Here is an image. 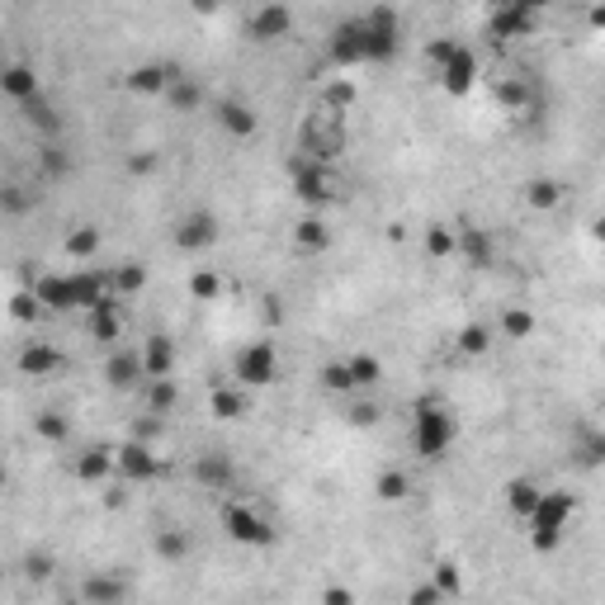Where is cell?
<instances>
[{
    "instance_id": "5bb4252c",
    "label": "cell",
    "mask_w": 605,
    "mask_h": 605,
    "mask_svg": "<svg viewBox=\"0 0 605 605\" xmlns=\"http://www.w3.org/2000/svg\"><path fill=\"white\" fill-rule=\"evenodd\" d=\"M492 33L497 39H525L529 29H535V10L529 5H502V10H492Z\"/></svg>"
},
{
    "instance_id": "8992f818",
    "label": "cell",
    "mask_w": 605,
    "mask_h": 605,
    "mask_svg": "<svg viewBox=\"0 0 605 605\" xmlns=\"http://www.w3.org/2000/svg\"><path fill=\"white\" fill-rule=\"evenodd\" d=\"M223 529H227V539L251 544V548H265V544L274 539L270 520H265V516H255V511H251V506H242V502L223 506Z\"/></svg>"
},
{
    "instance_id": "60d3db41",
    "label": "cell",
    "mask_w": 605,
    "mask_h": 605,
    "mask_svg": "<svg viewBox=\"0 0 605 605\" xmlns=\"http://www.w3.org/2000/svg\"><path fill=\"white\" fill-rule=\"evenodd\" d=\"M95 251H100V232L95 227H76L67 236V255H76V261H90Z\"/></svg>"
},
{
    "instance_id": "484cf974",
    "label": "cell",
    "mask_w": 605,
    "mask_h": 605,
    "mask_svg": "<svg viewBox=\"0 0 605 605\" xmlns=\"http://www.w3.org/2000/svg\"><path fill=\"white\" fill-rule=\"evenodd\" d=\"M90 336L95 341H109L114 345L119 336H123V317H119V298H109V303H100L95 313H90Z\"/></svg>"
},
{
    "instance_id": "7bdbcfd3",
    "label": "cell",
    "mask_w": 605,
    "mask_h": 605,
    "mask_svg": "<svg viewBox=\"0 0 605 605\" xmlns=\"http://www.w3.org/2000/svg\"><path fill=\"white\" fill-rule=\"evenodd\" d=\"M166 95H171V104H175V109H199V100H204V90H199L190 76H175Z\"/></svg>"
},
{
    "instance_id": "9f6ffc18",
    "label": "cell",
    "mask_w": 605,
    "mask_h": 605,
    "mask_svg": "<svg viewBox=\"0 0 605 605\" xmlns=\"http://www.w3.org/2000/svg\"><path fill=\"white\" fill-rule=\"evenodd\" d=\"M592 24H596V29H605V10H592Z\"/></svg>"
},
{
    "instance_id": "603a6c76",
    "label": "cell",
    "mask_w": 605,
    "mask_h": 605,
    "mask_svg": "<svg viewBox=\"0 0 605 605\" xmlns=\"http://www.w3.org/2000/svg\"><path fill=\"white\" fill-rule=\"evenodd\" d=\"M539 502H544V492H539V483H535V478H511V483H506V506L516 511L520 520L535 516V506H539Z\"/></svg>"
},
{
    "instance_id": "1f68e13d",
    "label": "cell",
    "mask_w": 605,
    "mask_h": 605,
    "mask_svg": "<svg viewBox=\"0 0 605 605\" xmlns=\"http://www.w3.org/2000/svg\"><path fill=\"white\" fill-rule=\"evenodd\" d=\"M293 242H298V251H326L332 246V232H326L322 218H303V223L293 227Z\"/></svg>"
},
{
    "instance_id": "f1b7e54d",
    "label": "cell",
    "mask_w": 605,
    "mask_h": 605,
    "mask_svg": "<svg viewBox=\"0 0 605 605\" xmlns=\"http://www.w3.org/2000/svg\"><path fill=\"white\" fill-rule=\"evenodd\" d=\"M109 289H114V298H133V293L147 289V270L138 261H123V265H114V274H109Z\"/></svg>"
},
{
    "instance_id": "4fadbf2b",
    "label": "cell",
    "mask_w": 605,
    "mask_h": 605,
    "mask_svg": "<svg viewBox=\"0 0 605 605\" xmlns=\"http://www.w3.org/2000/svg\"><path fill=\"white\" fill-rule=\"evenodd\" d=\"M440 81H445V90L449 95H464V90L478 81V58H473V52L459 43V52H454V58L440 67Z\"/></svg>"
},
{
    "instance_id": "5b68a950",
    "label": "cell",
    "mask_w": 605,
    "mask_h": 605,
    "mask_svg": "<svg viewBox=\"0 0 605 605\" xmlns=\"http://www.w3.org/2000/svg\"><path fill=\"white\" fill-rule=\"evenodd\" d=\"M232 374L242 388H265V383L280 378V355H274V345L270 341H251L236 351V364H232Z\"/></svg>"
},
{
    "instance_id": "f35d334b",
    "label": "cell",
    "mask_w": 605,
    "mask_h": 605,
    "mask_svg": "<svg viewBox=\"0 0 605 605\" xmlns=\"http://www.w3.org/2000/svg\"><path fill=\"white\" fill-rule=\"evenodd\" d=\"M351 374H355V388H378L383 364H378V355H355L351 360Z\"/></svg>"
},
{
    "instance_id": "db71d44e",
    "label": "cell",
    "mask_w": 605,
    "mask_h": 605,
    "mask_svg": "<svg viewBox=\"0 0 605 605\" xmlns=\"http://www.w3.org/2000/svg\"><path fill=\"white\" fill-rule=\"evenodd\" d=\"M351 421H355V426H374V421H378V407H374V402H360Z\"/></svg>"
},
{
    "instance_id": "2e32d148",
    "label": "cell",
    "mask_w": 605,
    "mask_h": 605,
    "mask_svg": "<svg viewBox=\"0 0 605 605\" xmlns=\"http://www.w3.org/2000/svg\"><path fill=\"white\" fill-rule=\"evenodd\" d=\"M0 90H5L14 104H29L33 95H43V85H39V76H33V67H24V62H14V67L0 71Z\"/></svg>"
},
{
    "instance_id": "74e56055",
    "label": "cell",
    "mask_w": 605,
    "mask_h": 605,
    "mask_svg": "<svg viewBox=\"0 0 605 605\" xmlns=\"http://www.w3.org/2000/svg\"><path fill=\"white\" fill-rule=\"evenodd\" d=\"M171 407H175V383L171 378H147V412L166 416Z\"/></svg>"
},
{
    "instance_id": "e575fe53",
    "label": "cell",
    "mask_w": 605,
    "mask_h": 605,
    "mask_svg": "<svg viewBox=\"0 0 605 605\" xmlns=\"http://www.w3.org/2000/svg\"><path fill=\"white\" fill-rule=\"evenodd\" d=\"M397 58V33H374L364 24V62H393Z\"/></svg>"
},
{
    "instance_id": "680465c9",
    "label": "cell",
    "mask_w": 605,
    "mask_h": 605,
    "mask_svg": "<svg viewBox=\"0 0 605 605\" xmlns=\"http://www.w3.org/2000/svg\"><path fill=\"white\" fill-rule=\"evenodd\" d=\"M81 605H85V601H81Z\"/></svg>"
},
{
    "instance_id": "f5cc1de1",
    "label": "cell",
    "mask_w": 605,
    "mask_h": 605,
    "mask_svg": "<svg viewBox=\"0 0 605 605\" xmlns=\"http://www.w3.org/2000/svg\"><path fill=\"white\" fill-rule=\"evenodd\" d=\"M322 605H355V592H351V586H326Z\"/></svg>"
},
{
    "instance_id": "6f0895ef",
    "label": "cell",
    "mask_w": 605,
    "mask_h": 605,
    "mask_svg": "<svg viewBox=\"0 0 605 605\" xmlns=\"http://www.w3.org/2000/svg\"><path fill=\"white\" fill-rule=\"evenodd\" d=\"M592 232H596V236H601V242H605V213L596 218V227H592Z\"/></svg>"
},
{
    "instance_id": "b9f144b4",
    "label": "cell",
    "mask_w": 605,
    "mask_h": 605,
    "mask_svg": "<svg viewBox=\"0 0 605 605\" xmlns=\"http://www.w3.org/2000/svg\"><path fill=\"white\" fill-rule=\"evenodd\" d=\"M577 459L586 468H596L605 464V431H582V445H577Z\"/></svg>"
},
{
    "instance_id": "bcb514c9",
    "label": "cell",
    "mask_w": 605,
    "mask_h": 605,
    "mask_svg": "<svg viewBox=\"0 0 605 605\" xmlns=\"http://www.w3.org/2000/svg\"><path fill=\"white\" fill-rule=\"evenodd\" d=\"M364 24H369L374 33H397V10L393 5H374L369 14H364Z\"/></svg>"
},
{
    "instance_id": "9c48e42d",
    "label": "cell",
    "mask_w": 605,
    "mask_h": 605,
    "mask_svg": "<svg viewBox=\"0 0 605 605\" xmlns=\"http://www.w3.org/2000/svg\"><path fill=\"white\" fill-rule=\"evenodd\" d=\"M326 52H332L336 67L364 62V20H341V24L332 29V43H326Z\"/></svg>"
},
{
    "instance_id": "d590c367",
    "label": "cell",
    "mask_w": 605,
    "mask_h": 605,
    "mask_svg": "<svg viewBox=\"0 0 605 605\" xmlns=\"http://www.w3.org/2000/svg\"><path fill=\"white\" fill-rule=\"evenodd\" d=\"M454 345H459L464 355H473V360H478V355H487V351H492V326H483V322H468L464 332L454 336Z\"/></svg>"
},
{
    "instance_id": "83f0119b",
    "label": "cell",
    "mask_w": 605,
    "mask_h": 605,
    "mask_svg": "<svg viewBox=\"0 0 605 605\" xmlns=\"http://www.w3.org/2000/svg\"><path fill=\"white\" fill-rule=\"evenodd\" d=\"M426 255H431V261H449V255H459V227L431 223L426 227Z\"/></svg>"
},
{
    "instance_id": "ba28073f",
    "label": "cell",
    "mask_w": 605,
    "mask_h": 605,
    "mask_svg": "<svg viewBox=\"0 0 605 605\" xmlns=\"http://www.w3.org/2000/svg\"><path fill=\"white\" fill-rule=\"evenodd\" d=\"M218 242V218L209 209H194L180 218V227H175V246L180 251H209Z\"/></svg>"
},
{
    "instance_id": "f907efd6",
    "label": "cell",
    "mask_w": 605,
    "mask_h": 605,
    "mask_svg": "<svg viewBox=\"0 0 605 605\" xmlns=\"http://www.w3.org/2000/svg\"><path fill=\"white\" fill-rule=\"evenodd\" d=\"M39 298H33V293H14V317H20V322H29L33 313H39Z\"/></svg>"
},
{
    "instance_id": "11a10c76",
    "label": "cell",
    "mask_w": 605,
    "mask_h": 605,
    "mask_svg": "<svg viewBox=\"0 0 605 605\" xmlns=\"http://www.w3.org/2000/svg\"><path fill=\"white\" fill-rule=\"evenodd\" d=\"M48 573H52V563H48L43 554H39V558H29V577H48Z\"/></svg>"
},
{
    "instance_id": "836d02e7",
    "label": "cell",
    "mask_w": 605,
    "mask_h": 605,
    "mask_svg": "<svg viewBox=\"0 0 605 605\" xmlns=\"http://www.w3.org/2000/svg\"><path fill=\"white\" fill-rule=\"evenodd\" d=\"M502 336L506 341H529L535 336V313H529V307H506L502 313Z\"/></svg>"
},
{
    "instance_id": "d4e9b609",
    "label": "cell",
    "mask_w": 605,
    "mask_h": 605,
    "mask_svg": "<svg viewBox=\"0 0 605 605\" xmlns=\"http://www.w3.org/2000/svg\"><path fill=\"white\" fill-rule=\"evenodd\" d=\"M58 364H62V355L52 351L48 341H39V345H24V351H20V369H24L29 378H48L52 369H58Z\"/></svg>"
},
{
    "instance_id": "8fae6325",
    "label": "cell",
    "mask_w": 605,
    "mask_h": 605,
    "mask_svg": "<svg viewBox=\"0 0 605 605\" xmlns=\"http://www.w3.org/2000/svg\"><path fill=\"white\" fill-rule=\"evenodd\" d=\"M232 478H236V468H232V459H227L223 449H209V454H199V459H194V483H199V487L227 492Z\"/></svg>"
},
{
    "instance_id": "7a4b0ae2",
    "label": "cell",
    "mask_w": 605,
    "mask_h": 605,
    "mask_svg": "<svg viewBox=\"0 0 605 605\" xmlns=\"http://www.w3.org/2000/svg\"><path fill=\"white\" fill-rule=\"evenodd\" d=\"M341 152H345V119H341V109L322 104L317 114H307V123H303V156L332 166Z\"/></svg>"
},
{
    "instance_id": "ffe728a7",
    "label": "cell",
    "mask_w": 605,
    "mask_h": 605,
    "mask_svg": "<svg viewBox=\"0 0 605 605\" xmlns=\"http://www.w3.org/2000/svg\"><path fill=\"white\" fill-rule=\"evenodd\" d=\"M293 29V10H284V5H265V10H255L251 14V33L255 39H284V33Z\"/></svg>"
},
{
    "instance_id": "ac0fdd59",
    "label": "cell",
    "mask_w": 605,
    "mask_h": 605,
    "mask_svg": "<svg viewBox=\"0 0 605 605\" xmlns=\"http://www.w3.org/2000/svg\"><path fill=\"white\" fill-rule=\"evenodd\" d=\"M119 473V464H114V449H85V454H76V478L81 483H109Z\"/></svg>"
},
{
    "instance_id": "277c9868",
    "label": "cell",
    "mask_w": 605,
    "mask_h": 605,
    "mask_svg": "<svg viewBox=\"0 0 605 605\" xmlns=\"http://www.w3.org/2000/svg\"><path fill=\"white\" fill-rule=\"evenodd\" d=\"M289 171H293V194L303 199V204H313V209H322V204H332L336 199V175H332V166H322V161H307L303 152L289 161Z\"/></svg>"
},
{
    "instance_id": "d6a6232c",
    "label": "cell",
    "mask_w": 605,
    "mask_h": 605,
    "mask_svg": "<svg viewBox=\"0 0 605 605\" xmlns=\"http://www.w3.org/2000/svg\"><path fill=\"white\" fill-rule=\"evenodd\" d=\"M374 492H378V502H402L412 492V478L402 468H383L378 478H374Z\"/></svg>"
},
{
    "instance_id": "7c38bea8",
    "label": "cell",
    "mask_w": 605,
    "mask_h": 605,
    "mask_svg": "<svg viewBox=\"0 0 605 605\" xmlns=\"http://www.w3.org/2000/svg\"><path fill=\"white\" fill-rule=\"evenodd\" d=\"M33 298L43 307H52V313H71L76 307V298H71V274H39L33 280Z\"/></svg>"
},
{
    "instance_id": "4316f807",
    "label": "cell",
    "mask_w": 605,
    "mask_h": 605,
    "mask_svg": "<svg viewBox=\"0 0 605 605\" xmlns=\"http://www.w3.org/2000/svg\"><path fill=\"white\" fill-rule=\"evenodd\" d=\"M525 204H529V209H539V213L558 209V204H563V185H558V180H548V175L525 180Z\"/></svg>"
},
{
    "instance_id": "816d5d0a",
    "label": "cell",
    "mask_w": 605,
    "mask_h": 605,
    "mask_svg": "<svg viewBox=\"0 0 605 605\" xmlns=\"http://www.w3.org/2000/svg\"><path fill=\"white\" fill-rule=\"evenodd\" d=\"M128 171H133V175H152V171H156V152H138V156H128Z\"/></svg>"
},
{
    "instance_id": "e0dca14e",
    "label": "cell",
    "mask_w": 605,
    "mask_h": 605,
    "mask_svg": "<svg viewBox=\"0 0 605 605\" xmlns=\"http://www.w3.org/2000/svg\"><path fill=\"white\" fill-rule=\"evenodd\" d=\"M123 582L114 577V573H90L85 582H81V601L85 605H123Z\"/></svg>"
},
{
    "instance_id": "cb8c5ba5",
    "label": "cell",
    "mask_w": 605,
    "mask_h": 605,
    "mask_svg": "<svg viewBox=\"0 0 605 605\" xmlns=\"http://www.w3.org/2000/svg\"><path fill=\"white\" fill-rule=\"evenodd\" d=\"M190 548H194L190 529H156V539H152V554H156L161 563H185Z\"/></svg>"
},
{
    "instance_id": "f6af8a7d",
    "label": "cell",
    "mask_w": 605,
    "mask_h": 605,
    "mask_svg": "<svg viewBox=\"0 0 605 605\" xmlns=\"http://www.w3.org/2000/svg\"><path fill=\"white\" fill-rule=\"evenodd\" d=\"M497 100H502L506 109H529V85H525V81H502V85H497Z\"/></svg>"
},
{
    "instance_id": "f546056e",
    "label": "cell",
    "mask_w": 605,
    "mask_h": 605,
    "mask_svg": "<svg viewBox=\"0 0 605 605\" xmlns=\"http://www.w3.org/2000/svg\"><path fill=\"white\" fill-rule=\"evenodd\" d=\"M20 109H24V119H29L33 128H39L43 138H58L62 119H58V109H52V100H48V95H33V100H29V104H20Z\"/></svg>"
},
{
    "instance_id": "8d00e7d4",
    "label": "cell",
    "mask_w": 605,
    "mask_h": 605,
    "mask_svg": "<svg viewBox=\"0 0 605 605\" xmlns=\"http://www.w3.org/2000/svg\"><path fill=\"white\" fill-rule=\"evenodd\" d=\"M322 388L326 393H355V374H351V360H332V364H322Z\"/></svg>"
},
{
    "instance_id": "ee69618b",
    "label": "cell",
    "mask_w": 605,
    "mask_h": 605,
    "mask_svg": "<svg viewBox=\"0 0 605 605\" xmlns=\"http://www.w3.org/2000/svg\"><path fill=\"white\" fill-rule=\"evenodd\" d=\"M33 431H39L43 440H52V445H58V440H67V435H71V426L62 421V412H39V416H33Z\"/></svg>"
},
{
    "instance_id": "4dcf8cb0",
    "label": "cell",
    "mask_w": 605,
    "mask_h": 605,
    "mask_svg": "<svg viewBox=\"0 0 605 605\" xmlns=\"http://www.w3.org/2000/svg\"><path fill=\"white\" fill-rule=\"evenodd\" d=\"M209 407H213L218 421H242L246 416V393L242 388H223V383H218L213 397H209Z\"/></svg>"
},
{
    "instance_id": "44dd1931",
    "label": "cell",
    "mask_w": 605,
    "mask_h": 605,
    "mask_svg": "<svg viewBox=\"0 0 605 605\" xmlns=\"http://www.w3.org/2000/svg\"><path fill=\"white\" fill-rule=\"evenodd\" d=\"M459 255L468 261V270H487L492 265V236L483 227H459Z\"/></svg>"
},
{
    "instance_id": "7dc6e473",
    "label": "cell",
    "mask_w": 605,
    "mask_h": 605,
    "mask_svg": "<svg viewBox=\"0 0 605 605\" xmlns=\"http://www.w3.org/2000/svg\"><path fill=\"white\" fill-rule=\"evenodd\" d=\"M435 586H440V592H445V596H459V567H454V563H435Z\"/></svg>"
},
{
    "instance_id": "ab89813d",
    "label": "cell",
    "mask_w": 605,
    "mask_h": 605,
    "mask_svg": "<svg viewBox=\"0 0 605 605\" xmlns=\"http://www.w3.org/2000/svg\"><path fill=\"white\" fill-rule=\"evenodd\" d=\"M218 293H223V280H218L213 270H194V274H190V298H199V303H213Z\"/></svg>"
},
{
    "instance_id": "681fc988",
    "label": "cell",
    "mask_w": 605,
    "mask_h": 605,
    "mask_svg": "<svg viewBox=\"0 0 605 605\" xmlns=\"http://www.w3.org/2000/svg\"><path fill=\"white\" fill-rule=\"evenodd\" d=\"M39 156H43V175H62V171H67V156H62V152H58V147H52V142L43 147Z\"/></svg>"
},
{
    "instance_id": "d6986e66",
    "label": "cell",
    "mask_w": 605,
    "mask_h": 605,
    "mask_svg": "<svg viewBox=\"0 0 605 605\" xmlns=\"http://www.w3.org/2000/svg\"><path fill=\"white\" fill-rule=\"evenodd\" d=\"M142 369H147V378H171V369H175V345L166 336H147V345H142Z\"/></svg>"
},
{
    "instance_id": "30bf717a",
    "label": "cell",
    "mask_w": 605,
    "mask_h": 605,
    "mask_svg": "<svg viewBox=\"0 0 605 605\" xmlns=\"http://www.w3.org/2000/svg\"><path fill=\"white\" fill-rule=\"evenodd\" d=\"M104 378H109V388H119V393L138 388V383L147 378V369H142V351H114V355L104 360Z\"/></svg>"
},
{
    "instance_id": "c3c4849f",
    "label": "cell",
    "mask_w": 605,
    "mask_h": 605,
    "mask_svg": "<svg viewBox=\"0 0 605 605\" xmlns=\"http://www.w3.org/2000/svg\"><path fill=\"white\" fill-rule=\"evenodd\" d=\"M440 601H445V592H440L435 582H421L407 592V605H440Z\"/></svg>"
},
{
    "instance_id": "52a82bcc",
    "label": "cell",
    "mask_w": 605,
    "mask_h": 605,
    "mask_svg": "<svg viewBox=\"0 0 605 605\" xmlns=\"http://www.w3.org/2000/svg\"><path fill=\"white\" fill-rule=\"evenodd\" d=\"M114 464H119V478L123 483H152L161 473V459L152 454V445H142V440H128V445L114 449Z\"/></svg>"
},
{
    "instance_id": "7402d4cb",
    "label": "cell",
    "mask_w": 605,
    "mask_h": 605,
    "mask_svg": "<svg viewBox=\"0 0 605 605\" xmlns=\"http://www.w3.org/2000/svg\"><path fill=\"white\" fill-rule=\"evenodd\" d=\"M180 76L175 67H161V62H147V67H138L133 76H128V85L138 90V95H161V90H171V81Z\"/></svg>"
},
{
    "instance_id": "6da1fadb",
    "label": "cell",
    "mask_w": 605,
    "mask_h": 605,
    "mask_svg": "<svg viewBox=\"0 0 605 605\" xmlns=\"http://www.w3.org/2000/svg\"><path fill=\"white\" fill-rule=\"evenodd\" d=\"M454 445V416L449 407H440L435 397H421L412 412V449L421 459H440Z\"/></svg>"
},
{
    "instance_id": "3957f363",
    "label": "cell",
    "mask_w": 605,
    "mask_h": 605,
    "mask_svg": "<svg viewBox=\"0 0 605 605\" xmlns=\"http://www.w3.org/2000/svg\"><path fill=\"white\" fill-rule=\"evenodd\" d=\"M567 516H573V497H567V492H544L535 516L525 520L529 525V548H535V554H554V548L563 544Z\"/></svg>"
},
{
    "instance_id": "9a60e30c",
    "label": "cell",
    "mask_w": 605,
    "mask_h": 605,
    "mask_svg": "<svg viewBox=\"0 0 605 605\" xmlns=\"http://www.w3.org/2000/svg\"><path fill=\"white\" fill-rule=\"evenodd\" d=\"M218 128L232 138H255V128H261V119H255V109L242 104V100H223L218 104Z\"/></svg>"
}]
</instances>
